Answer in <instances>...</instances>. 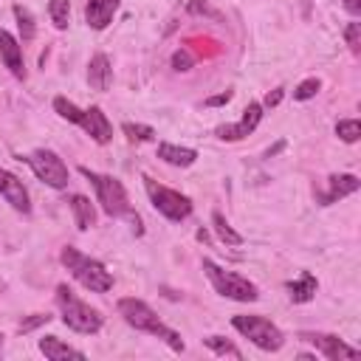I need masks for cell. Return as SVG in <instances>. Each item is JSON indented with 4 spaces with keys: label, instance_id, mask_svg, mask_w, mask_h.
Returning <instances> with one entry per match:
<instances>
[{
    "label": "cell",
    "instance_id": "obj_30",
    "mask_svg": "<svg viewBox=\"0 0 361 361\" xmlns=\"http://www.w3.org/2000/svg\"><path fill=\"white\" fill-rule=\"evenodd\" d=\"M192 62H195V59H192V54H189L186 48H180V51L172 54V68H175V71H189Z\"/></svg>",
    "mask_w": 361,
    "mask_h": 361
},
{
    "label": "cell",
    "instance_id": "obj_12",
    "mask_svg": "<svg viewBox=\"0 0 361 361\" xmlns=\"http://www.w3.org/2000/svg\"><path fill=\"white\" fill-rule=\"evenodd\" d=\"M358 186H361V180H358L355 175H350V172H344V175H330V178H327V192H316V200H319L322 206H330V203H336V200H341V197L358 192Z\"/></svg>",
    "mask_w": 361,
    "mask_h": 361
},
{
    "label": "cell",
    "instance_id": "obj_20",
    "mask_svg": "<svg viewBox=\"0 0 361 361\" xmlns=\"http://www.w3.org/2000/svg\"><path fill=\"white\" fill-rule=\"evenodd\" d=\"M158 158L172 164V166H192L197 161V152L192 147H178V144H158Z\"/></svg>",
    "mask_w": 361,
    "mask_h": 361
},
{
    "label": "cell",
    "instance_id": "obj_26",
    "mask_svg": "<svg viewBox=\"0 0 361 361\" xmlns=\"http://www.w3.org/2000/svg\"><path fill=\"white\" fill-rule=\"evenodd\" d=\"M206 341V347L209 350H214L217 355H231V358H243V353L231 344V341H226L223 336H209V338H203Z\"/></svg>",
    "mask_w": 361,
    "mask_h": 361
},
{
    "label": "cell",
    "instance_id": "obj_6",
    "mask_svg": "<svg viewBox=\"0 0 361 361\" xmlns=\"http://www.w3.org/2000/svg\"><path fill=\"white\" fill-rule=\"evenodd\" d=\"M231 324H234V330H240L251 344H257L265 353H276L285 344L282 330L274 322H268L265 316H234Z\"/></svg>",
    "mask_w": 361,
    "mask_h": 361
},
{
    "label": "cell",
    "instance_id": "obj_3",
    "mask_svg": "<svg viewBox=\"0 0 361 361\" xmlns=\"http://www.w3.org/2000/svg\"><path fill=\"white\" fill-rule=\"evenodd\" d=\"M56 305H59L62 322H65L71 330L85 333V336L99 333V327H102V313L93 310L90 305H85L68 285H59V288H56Z\"/></svg>",
    "mask_w": 361,
    "mask_h": 361
},
{
    "label": "cell",
    "instance_id": "obj_2",
    "mask_svg": "<svg viewBox=\"0 0 361 361\" xmlns=\"http://www.w3.org/2000/svg\"><path fill=\"white\" fill-rule=\"evenodd\" d=\"M59 259H62V265L71 271V276H73L82 288H87V290H93V293H107V290L113 288V276H110V271H107L99 259L82 254L79 248L65 245L62 254H59Z\"/></svg>",
    "mask_w": 361,
    "mask_h": 361
},
{
    "label": "cell",
    "instance_id": "obj_7",
    "mask_svg": "<svg viewBox=\"0 0 361 361\" xmlns=\"http://www.w3.org/2000/svg\"><path fill=\"white\" fill-rule=\"evenodd\" d=\"M144 189H147L155 212H161L166 220H175L178 223V220H186L192 214V200L186 195H180V192H175L169 186H161L149 175H144Z\"/></svg>",
    "mask_w": 361,
    "mask_h": 361
},
{
    "label": "cell",
    "instance_id": "obj_22",
    "mask_svg": "<svg viewBox=\"0 0 361 361\" xmlns=\"http://www.w3.org/2000/svg\"><path fill=\"white\" fill-rule=\"evenodd\" d=\"M48 14H51V23L59 31H65L68 23H71V0H51L48 3Z\"/></svg>",
    "mask_w": 361,
    "mask_h": 361
},
{
    "label": "cell",
    "instance_id": "obj_10",
    "mask_svg": "<svg viewBox=\"0 0 361 361\" xmlns=\"http://www.w3.org/2000/svg\"><path fill=\"white\" fill-rule=\"evenodd\" d=\"M299 338H305V341H310L324 358H330V361H341V358H358V350L355 347H350V344H344L338 336H333V333H299Z\"/></svg>",
    "mask_w": 361,
    "mask_h": 361
},
{
    "label": "cell",
    "instance_id": "obj_4",
    "mask_svg": "<svg viewBox=\"0 0 361 361\" xmlns=\"http://www.w3.org/2000/svg\"><path fill=\"white\" fill-rule=\"evenodd\" d=\"M79 172L93 183L96 197H99L104 214H110V217H133L130 200H127V192H124L121 180H116V178H110V175H102V172H93V169H87V166H79Z\"/></svg>",
    "mask_w": 361,
    "mask_h": 361
},
{
    "label": "cell",
    "instance_id": "obj_16",
    "mask_svg": "<svg viewBox=\"0 0 361 361\" xmlns=\"http://www.w3.org/2000/svg\"><path fill=\"white\" fill-rule=\"evenodd\" d=\"M3 197L17 209V212H23V214H28L31 212V200H28V192H25V186H23V180L17 178V175H6V183H3Z\"/></svg>",
    "mask_w": 361,
    "mask_h": 361
},
{
    "label": "cell",
    "instance_id": "obj_15",
    "mask_svg": "<svg viewBox=\"0 0 361 361\" xmlns=\"http://www.w3.org/2000/svg\"><path fill=\"white\" fill-rule=\"evenodd\" d=\"M110 79H113V68H110V59L104 54H93L90 65H87V82L93 90H107L110 87Z\"/></svg>",
    "mask_w": 361,
    "mask_h": 361
},
{
    "label": "cell",
    "instance_id": "obj_36",
    "mask_svg": "<svg viewBox=\"0 0 361 361\" xmlns=\"http://www.w3.org/2000/svg\"><path fill=\"white\" fill-rule=\"evenodd\" d=\"M0 350H3V336H0Z\"/></svg>",
    "mask_w": 361,
    "mask_h": 361
},
{
    "label": "cell",
    "instance_id": "obj_32",
    "mask_svg": "<svg viewBox=\"0 0 361 361\" xmlns=\"http://www.w3.org/2000/svg\"><path fill=\"white\" fill-rule=\"evenodd\" d=\"M231 96H234L231 90H223V93H217V96H209V99H206V104H209V107H217V104L231 102Z\"/></svg>",
    "mask_w": 361,
    "mask_h": 361
},
{
    "label": "cell",
    "instance_id": "obj_5",
    "mask_svg": "<svg viewBox=\"0 0 361 361\" xmlns=\"http://www.w3.org/2000/svg\"><path fill=\"white\" fill-rule=\"evenodd\" d=\"M203 271H206L212 288H214L220 296L234 299V302H257V299H259L257 285L248 282L245 276L231 274V271H223V268H220L217 262H212V259H203Z\"/></svg>",
    "mask_w": 361,
    "mask_h": 361
},
{
    "label": "cell",
    "instance_id": "obj_34",
    "mask_svg": "<svg viewBox=\"0 0 361 361\" xmlns=\"http://www.w3.org/2000/svg\"><path fill=\"white\" fill-rule=\"evenodd\" d=\"M344 6H347L350 14H358L361 11V0H344Z\"/></svg>",
    "mask_w": 361,
    "mask_h": 361
},
{
    "label": "cell",
    "instance_id": "obj_29",
    "mask_svg": "<svg viewBox=\"0 0 361 361\" xmlns=\"http://www.w3.org/2000/svg\"><path fill=\"white\" fill-rule=\"evenodd\" d=\"M189 14H203V17H212V20H220V11L212 8L209 3H200V0H189Z\"/></svg>",
    "mask_w": 361,
    "mask_h": 361
},
{
    "label": "cell",
    "instance_id": "obj_11",
    "mask_svg": "<svg viewBox=\"0 0 361 361\" xmlns=\"http://www.w3.org/2000/svg\"><path fill=\"white\" fill-rule=\"evenodd\" d=\"M79 127L96 141V144H107L113 138V124L107 121V116L102 113V107H87L82 110V118H79Z\"/></svg>",
    "mask_w": 361,
    "mask_h": 361
},
{
    "label": "cell",
    "instance_id": "obj_23",
    "mask_svg": "<svg viewBox=\"0 0 361 361\" xmlns=\"http://www.w3.org/2000/svg\"><path fill=\"white\" fill-rule=\"evenodd\" d=\"M336 135H338L344 144H355L358 135H361V124H358L355 118H341V121L336 124Z\"/></svg>",
    "mask_w": 361,
    "mask_h": 361
},
{
    "label": "cell",
    "instance_id": "obj_19",
    "mask_svg": "<svg viewBox=\"0 0 361 361\" xmlns=\"http://www.w3.org/2000/svg\"><path fill=\"white\" fill-rule=\"evenodd\" d=\"M68 203H71V212H73V220H76V228H79V231H87L90 226H96V209H93L90 197H85V195H71Z\"/></svg>",
    "mask_w": 361,
    "mask_h": 361
},
{
    "label": "cell",
    "instance_id": "obj_35",
    "mask_svg": "<svg viewBox=\"0 0 361 361\" xmlns=\"http://www.w3.org/2000/svg\"><path fill=\"white\" fill-rule=\"evenodd\" d=\"M6 175H8V172H6V169H0V189H3V183H6Z\"/></svg>",
    "mask_w": 361,
    "mask_h": 361
},
{
    "label": "cell",
    "instance_id": "obj_13",
    "mask_svg": "<svg viewBox=\"0 0 361 361\" xmlns=\"http://www.w3.org/2000/svg\"><path fill=\"white\" fill-rule=\"evenodd\" d=\"M118 3L121 0H87L85 6V20L93 31H102L113 23V14L118 11Z\"/></svg>",
    "mask_w": 361,
    "mask_h": 361
},
{
    "label": "cell",
    "instance_id": "obj_25",
    "mask_svg": "<svg viewBox=\"0 0 361 361\" xmlns=\"http://www.w3.org/2000/svg\"><path fill=\"white\" fill-rule=\"evenodd\" d=\"M121 130H124V135H127L130 141H152V138H155V130H152L149 124H133V121H124Z\"/></svg>",
    "mask_w": 361,
    "mask_h": 361
},
{
    "label": "cell",
    "instance_id": "obj_28",
    "mask_svg": "<svg viewBox=\"0 0 361 361\" xmlns=\"http://www.w3.org/2000/svg\"><path fill=\"white\" fill-rule=\"evenodd\" d=\"M344 39H347L350 51L358 54V51H361V25H358V23H347V28H344Z\"/></svg>",
    "mask_w": 361,
    "mask_h": 361
},
{
    "label": "cell",
    "instance_id": "obj_24",
    "mask_svg": "<svg viewBox=\"0 0 361 361\" xmlns=\"http://www.w3.org/2000/svg\"><path fill=\"white\" fill-rule=\"evenodd\" d=\"M14 17H17V25H20V31H23V39L28 42V39H34V17H31V11L25 8V6H14Z\"/></svg>",
    "mask_w": 361,
    "mask_h": 361
},
{
    "label": "cell",
    "instance_id": "obj_18",
    "mask_svg": "<svg viewBox=\"0 0 361 361\" xmlns=\"http://www.w3.org/2000/svg\"><path fill=\"white\" fill-rule=\"evenodd\" d=\"M39 353H42L45 358H51V361H65V358H76V361H82V358H85L82 350H76V347H71V344H62L56 336H45V338H39Z\"/></svg>",
    "mask_w": 361,
    "mask_h": 361
},
{
    "label": "cell",
    "instance_id": "obj_31",
    "mask_svg": "<svg viewBox=\"0 0 361 361\" xmlns=\"http://www.w3.org/2000/svg\"><path fill=\"white\" fill-rule=\"evenodd\" d=\"M48 319H51L48 313H34L31 319H23V322H20V330H23V333H31L34 327H39V324H45Z\"/></svg>",
    "mask_w": 361,
    "mask_h": 361
},
{
    "label": "cell",
    "instance_id": "obj_17",
    "mask_svg": "<svg viewBox=\"0 0 361 361\" xmlns=\"http://www.w3.org/2000/svg\"><path fill=\"white\" fill-rule=\"evenodd\" d=\"M316 288H319L316 276H313L310 271H302L296 279L288 282V296H290V302L305 305V302H310V299L316 296Z\"/></svg>",
    "mask_w": 361,
    "mask_h": 361
},
{
    "label": "cell",
    "instance_id": "obj_9",
    "mask_svg": "<svg viewBox=\"0 0 361 361\" xmlns=\"http://www.w3.org/2000/svg\"><path fill=\"white\" fill-rule=\"evenodd\" d=\"M259 118H262V104L259 102H248V107L243 110L240 121L237 124H220L214 130V135L223 138V141H240V138H245V135H251L257 130Z\"/></svg>",
    "mask_w": 361,
    "mask_h": 361
},
{
    "label": "cell",
    "instance_id": "obj_1",
    "mask_svg": "<svg viewBox=\"0 0 361 361\" xmlns=\"http://www.w3.org/2000/svg\"><path fill=\"white\" fill-rule=\"evenodd\" d=\"M118 313L124 316V322L130 324V327H135V330H144V333H149V336H158L161 341H166L175 353H183V338L172 330V327H166L158 316H155V310L147 305V302H141V299H133V296H127V299H118Z\"/></svg>",
    "mask_w": 361,
    "mask_h": 361
},
{
    "label": "cell",
    "instance_id": "obj_8",
    "mask_svg": "<svg viewBox=\"0 0 361 361\" xmlns=\"http://www.w3.org/2000/svg\"><path fill=\"white\" fill-rule=\"evenodd\" d=\"M25 164L31 166V172L42 183H48L54 189H65L68 186V166L62 164V158L56 152H51V149H34L31 155H25Z\"/></svg>",
    "mask_w": 361,
    "mask_h": 361
},
{
    "label": "cell",
    "instance_id": "obj_14",
    "mask_svg": "<svg viewBox=\"0 0 361 361\" xmlns=\"http://www.w3.org/2000/svg\"><path fill=\"white\" fill-rule=\"evenodd\" d=\"M0 56H3V62H6V68L17 76V79H23L25 76V68H23V51H20V42L8 34V31H3L0 28Z\"/></svg>",
    "mask_w": 361,
    "mask_h": 361
},
{
    "label": "cell",
    "instance_id": "obj_33",
    "mask_svg": "<svg viewBox=\"0 0 361 361\" xmlns=\"http://www.w3.org/2000/svg\"><path fill=\"white\" fill-rule=\"evenodd\" d=\"M279 99H282V87H276V90H271V93L265 96V107H276Z\"/></svg>",
    "mask_w": 361,
    "mask_h": 361
},
{
    "label": "cell",
    "instance_id": "obj_27",
    "mask_svg": "<svg viewBox=\"0 0 361 361\" xmlns=\"http://www.w3.org/2000/svg\"><path fill=\"white\" fill-rule=\"evenodd\" d=\"M319 87H322V82H319L316 76H310V79H305V82L296 85L293 99H296V102H307V99H313V96L319 93Z\"/></svg>",
    "mask_w": 361,
    "mask_h": 361
},
{
    "label": "cell",
    "instance_id": "obj_21",
    "mask_svg": "<svg viewBox=\"0 0 361 361\" xmlns=\"http://www.w3.org/2000/svg\"><path fill=\"white\" fill-rule=\"evenodd\" d=\"M212 223H214V234L220 237V243H226V245H240L243 243V237L228 226V220L220 212H212Z\"/></svg>",
    "mask_w": 361,
    "mask_h": 361
}]
</instances>
